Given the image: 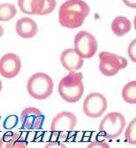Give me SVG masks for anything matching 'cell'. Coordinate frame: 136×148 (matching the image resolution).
Here are the masks:
<instances>
[{"mask_svg":"<svg viewBox=\"0 0 136 148\" xmlns=\"http://www.w3.org/2000/svg\"><path fill=\"white\" fill-rule=\"evenodd\" d=\"M26 147V143L22 140L20 133L9 131L0 139V148H25Z\"/></svg>","mask_w":136,"mask_h":148,"instance_id":"15","label":"cell"},{"mask_svg":"<svg viewBox=\"0 0 136 148\" xmlns=\"http://www.w3.org/2000/svg\"><path fill=\"white\" fill-rule=\"evenodd\" d=\"M124 136L126 140L128 141V143H129L130 145L135 146L136 145V119H133L128 125Z\"/></svg>","mask_w":136,"mask_h":148,"instance_id":"18","label":"cell"},{"mask_svg":"<svg viewBox=\"0 0 136 148\" xmlns=\"http://www.w3.org/2000/svg\"><path fill=\"white\" fill-rule=\"evenodd\" d=\"M77 125V118L70 112H62L57 114L51 121V131L58 134L61 139L65 140L66 136L72 132Z\"/></svg>","mask_w":136,"mask_h":148,"instance_id":"7","label":"cell"},{"mask_svg":"<svg viewBox=\"0 0 136 148\" xmlns=\"http://www.w3.org/2000/svg\"><path fill=\"white\" fill-rule=\"evenodd\" d=\"M15 32L22 38H32L37 35L39 28L37 23L32 18L22 17L15 23Z\"/></svg>","mask_w":136,"mask_h":148,"instance_id":"12","label":"cell"},{"mask_svg":"<svg viewBox=\"0 0 136 148\" xmlns=\"http://www.w3.org/2000/svg\"><path fill=\"white\" fill-rule=\"evenodd\" d=\"M54 83L48 74L37 73L32 75L27 84V90L32 98L45 100L53 91Z\"/></svg>","mask_w":136,"mask_h":148,"instance_id":"3","label":"cell"},{"mask_svg":"<svg viewBox=\"0 0 136 148\" xmlns=\"http://www.w3.org/2000/svg\"><path fill=\"white\" fill-rule=\"evenodd\" d=\"M113 33L117 37H123L132 29V23L130 20L125 16H117L110 25Z\"/></svg>","mask_w":136,"mask_h":148,"instance_id":"14","label":"cell"},{"mask_svg":"<svg viewBox=\"0 0 136 148\" xmlns=\"http://www.w3.org/2000/svg\"><path fill=\"white\" fill-rule=\"evenodd\" d=\"M17 14V10L14 4L10 3H0V21H10Z\"/></svg>","mask_w":136,"mask_h":148,"instance_id":"17","label":"cell"},{"mask_svg":"<svg viewBox=\"0 0 136 148\" xmlns=\"http://www.w3.org/2000/svg\"><path fill=\"white\" fill-rule=\"evenodd\" d=\"M45 147H66V146H64L62 143L58 142V141H53V142H50L48 143Z\"/></svg>","mask_w":136,"mask_h":148,"instance_id":"23","label":"cell"},{"mask_svg":"<svg viewBox=\"0 0 136 148\" xmlns=\"http://www.w3.org/2000/svg\"><path fill=\"white\" fill-rule=\"evenodd\" d=\"M58 93L61 98L69 103L79 101L84 94L83 74L77 72H69L63 77L58 84Z\"/></svg>","mask_w":136,"mask_h":148,"instance_id":"2","label":"cell"},{"mask_svg":"<svg viewBox=\"0 0 136 148\" xmlns=\"http://www.w3.org/2000/svg\"><path fill=\"white\" fill-rule=\"evenodd\" d=\"M21 11L27 15H40L45 0H17Z\"/></svg>","mask_w":136,"mask_h":148,"instance_id":"13","label":"cell"},{"mask_svg":"<svg viewBox=\"0 0 136 148\" xmlns=\"http://www.w3.org/2000/svg\"><path fill=\"white\" fill-rule=\"evenodd\" d=\"M121 97L125 102L128 104L136 103V81L128 82L121 90Z\"/></svg>","mask_w":136,"mask_h":148,"instance_id":"16","label":"cell"},{"mask_svg":"<svg viewBox=\"0 0 136 148\" xmlns=\"http://www.w3.org/2000/svg\"><path fill=\"white\" fill-rule=\"evenodd\" d=\"M90 11L89 5L83 0H67L61 4L59 8V24L68 29L80 27Z\"/></svg>","mask_w":136,"mask_h":148,"instance_id":"1","label":"cell"},{"mask_svg":"<svg viewBox=\"0 0 136 148\" xmlns=\"http://www.w3.org/2000/svg\"><path fill=\"white\" fill-rule=\"evenodd\" d=\"M45 121V116L40 109L29 106L26 107L20 115V123L22 130L34 131L42 128Z\"/></svg>","mask_w":136,"mask_h":148,"instance_id":"9","label":"cell"},{"mask_svg":"<svg viewBox=\"0 0 136 148\" xmlns=\"http://www.w3.org/2000/svg\"><path fill=\"white\" fill-rule=\"evenodd\" d=\"M128 55L131 61L136 62V39L131 41L128 48Z\"/></svg>","mask_w":136,"mask_h":148,"instance_id":"20","label":"cell"},{"mask_svg":"<svg viewBox=\"0 0 136 148\" xmlns=\"http://www.w3.org/2000/svg\"><path fill=\"white\" fill-rule=\"evenodd\" d=\"M2 88H3V84H2V82H1V79H0V92L2 91Z\"/></svg>","mask_w":136,"mask_h":148,"instance_id":"25","label":"cell"},{"mask_svg":"<svg viewBox=\"0 0 136 148\" xmlns=\"http://www.w3.org/2000/svg\"><path fill=\"white\" fill-rule=\"evenodd\" d=\"M122 3L132 9H135L136 8V0H122Z\"/></svg>","mask_w":136,"mask_h":148,"instance_id":"22","label":"cell"},{"mask_svg":"<svg viewBox=\"0 0 136 148\" xmlns=\"http://www.w3.org/2000/svg\"><path fill=\"white\" fill-rule=\"evenodd\" d=\"M3 32H4V30L3 28V27L0 25V38L3 37Z\"/></svg>","mask_w":136,"mask_h":148,"instance_id":"24","label":"cell"},{"mask_svg":"<svg viewBox=\"0 0 136 148\" xmlns=\"http://www.w3.org/2000/svg\"><path fill=\"white\" fill-rule=\"evenodd\" d=\"M108 107L107 99L104 95L92 92L87 95L83 102V112L91 119H99L104 115Z\"/></svg>","mask_w":136,"mask_h":148,"instance_id":"8","label":"cell"},{"mask_svg":"<svg viewBox=\"0 0 136 148\" xmlns=\"http://www.w3.org/2000/svg\"><path fill=\"white\" fill-rule=\"evenodd\" d=\"M22 69L21 58L14 53H7L0 59V74L5 78H14Z\"/></svg>","mask_w":136,"mask_h":148,"instance_id":"10","label":"cell"},{"mask_svg":"<svg viewBox=\"0 0 136 148\" xmlns=\"http://www.w3.org/2000/svg\"><path fill=\"white\" fill-rule=\"evenodd\" d=\"M57 6V1L56 0H45L44 7L42 9V11L40 15H46L51 14Z\"/></svg>","mask_w":136,"mask_h":148,"instance_id":"19","label":"cell"},{"mask_svg":"<svg viewBox=\"0 0 136 148\" xmlns=\"http://www.w3.org/2000/svg\"><path fill=\"white\" fill-rule=\"evenodd\" d=\"M87 148H110V146L105 141L95 140V141L91 142L87 146Z\"/></svg>","mask_w":136,"mask_h":148,"instance_id":"21","label":"cell"},{"mask_svg":"<svg viewBox=\"0 0 136 148\" xmlns=\"http://www.w3.org/2000/svg\"><path fill=\"white\" fill-rule=\"evenodd\" d=\"M60 61L63 68L68 72H77L81 69L84 65L83 58H81L72 48L67 49L62 52Z\"/></svg>","mask_w":136,"mask_h":148,"instance_id":"11","label":"cell"},{"mask_svg":"<svg viewBox=\"0 0 136 148\" xmlns=\"http://www.w3.org/2000/svg\"><path fill=\"white\" fill-rule=\"evenodd\" d=\"M99 58V70L101 73L106 77H113L117 75L128 66V60L126 58L108 51L100 52Z\"/></svg>","mask_w":136,"mask_h":148,"instance_id":"5","label":"cell"},{"mask_svg":"<svg viewBox=\"0 0 136 148\" xmlns=\"http://www.w3.org/2000/svg\"><path fill=\"white\" fill-rule=\"evenodd\" d=\"M96 38L87 31H80L74 38V49L83 59L93 57L98 50Z\"/></svg>","mask_w":136,"mask_h":148,"instance_id":"6","label":"cell"},{"mask_svg":"<svg viewBox=\"0 0 136 148\" xmlns=\"http://www.w3.org/2000/svg\"><path fill=\"white\" fill-rule=\"evenodd\" d=\"M126 126V119L124 116L117 112L106 114L99 123V131L106 139L113 140L118 138L124 130Z\"/></svg>","mask_w":136,"mask_h":148,"instance_id":"4","label":"cell"}]
</instances>
